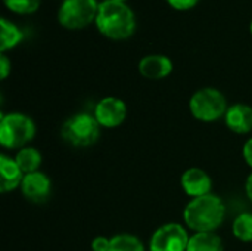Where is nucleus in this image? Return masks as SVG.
I'll return each mask as SVG.
<instances>
[{
    "mask_svg": "<svg viewBox=\"0 0 252 251\" xmlns=\"http://www.w3.org/2000/svg\"><path fill=\"white\" fill-rule=\"evenodd\" d=\"M189 238L182 225L165 223L151 237L149 251H186Z\"/></svg>",
    "mask_w": 252,
    "mask_h": 251,
    "instance_id": "obj_7",
    "label": "nucleus"
},
{
    "mask_svg": "<svg viewBox=\"0 0 252 251\" xmlns=\"http://www.w3.org/2000/svg\"><path fill=\"white\" fill-rule=\"evenodd\" d=\"M15 161L18 163L19 169L22 170L24 175L38 172V167L41 164V154L35 148H22L15 157Z\"/></svg>",
    "mask_w": 252,
    "mask_h": 251,
    "instance_id": "obj_16",
    "label": "nucleus"
},
{
    "mask_svg": "<svg viewBox=\"0 0 252 251\" xmlns=\"http://www.w3.org/2000/svg\"><path fill=\"white\" fill-rule=\"evenodd\" d=\"M170 6H173L177 10H186L193 7L199 0H167Z\"/></svg>",
    "mask_w": 252,
    "mask_h": 251,
    "instance_id": "obj_21",
    "label": "nucleus"
},
{
    "mask_svg": "<svg viewBox=\"0 0 252 251\" xmlns=\"http://www.w3.org/2000/svg\"><path fill=\"white\" fill-rule=\"evenodd\" d=\"M109 244H111V238L96 237L92 241V251H108L109 250Z\"/></svg>",
    "mask_w": 252,
    "mask_h": 251,
    "instance_id": "obj_20",
    "label": "nucleus"
},
{
    "mask_svg": "<svg viewBox=\"0 0 252 251\" xmlns=\"http://www.w3.org/2000/svg\"><path fill=\"white\" fill-rule=\"evenodd\" d=\"M35 136L34 121L21 112L1 114L0 145L7 149H22Z\"/></svg>",
    "mask_w": 252,
    "mask_h": 251,
    "instance_id": "obj_3",
    "label": "nucleus"
},
{
    "mask_svg": "<svg viewBox=\"0 0 252 251\" xmlns=\"http://www.w3.org/2000/svg\"><path fill=\"white\" fill-rule=\"evenodd\" d=\"M24 176L25 175L19 169L15 158H10L6 154L0 155V191L1 192L6 194L21 186Z\"/></svg>",
    "mask_w": 252,
    "mask_h": 251,
    "instance_id": "obj_13",
    "label": "nucleus"
},
{
    "mask_svg": "<svg viewBox=\"0 0 252 251\" xmlns=\"http://www.w3.org/2000/svg\"><path fill=\"white\" fill-rule=\"evenodd\" d=\"M192 115L204 123L217 121L226 115L229 107L224 95L213 87H204L193 93L189 102Z\"/></svg>",
    "mask_w": 252,
    "mask_h": 251,
    "instance_id": "obj_5",
    "label": "nucleus"
},
{
    "mask_svg": "<svg viewBox=\"0 0 252 251\" xmlns=\"http://www.w3.org/2000/svg\"><path fill=\"white\" fill-rule=\"evenodd\" d=\"M173 62L165 55H146L139 62V72L149 80H161L170 75Z\"/></svg>",
    "mask_w": 252,
    "mask_h": 251,
    "instance_id": "obj_11",
    "label": "nucleus"
},
{
    "mask_svg": "<svg viewBox=\"0 0 252 251\" xmlns=\"http://www.w3.org/2000/svg\"><path fill=\"white\" fill-rule=\"evenodd\" d=\"M99 3L96 0H63L58 13L59 22L71 30L83 28L96 19Z\"/></svg>",
    "mask_w": 252,
    "mask_h": 251,
    "instance_id": "obj_6",
    "label": "nucleus"
},
{
    "mask_svg": "<svg viewBox=\"0 0 252 251\" xmlns=\"http://www.w3.org/2000/svg\"><path fill=\"white\" fill-rule=\"evenodd\" d=\"M126 117H127V105L124 104V101L114 96L100 99L94 108V118L97 120L100 127H106V129L118 127L120 124L124 123Z\"/></svg>",
    "mask_w": 252,
    "mask_h": 251,
    "instance_id": "obj_8",
    "label": "nucleus"
},
{
    "mask_svg": "<svg viewBox=\"0 0 252 251\" xmlns=\"http://www.w3.org/2000/svg\"><path fill=\"white\" fill-rule=\"evenodd\" d=\"M242 155H244L245 163L252 169V138L245 142V145L242 148Z\"/></svg>",
    "mask_w": 252,
    "mask_h": 251,
    "instance_id": "obj_23",
    "label": "nucleus"
},
{
    "mask_svg": "<svg viewBox=\"0 0 252 251\" xmlns=\"http://www.w3.org/2000/svg\"><path fill=\"white\" fill-rule=\"evenodd\" d=\"M245 192H247V197L250 198V201L252 203V173L248 176V179H247V183H245Z\"/></svg>",
    "mask_w": 252,
    "mask_h": 251,
    "instance_id": "obj_24",
    "label": "nucleus"
},
{
    "mask_svg": "<svg viewBox=\"0 0 252 251\" xmlns=\"http://www.w3.org/2000/svg\"><path fill=\"white\" fill-rule=\"evenodd\" d=\"M180 182H182V188H183L185 194L192 198H199V197L211 194L213 180L207 172H204L198 167L188 169L182 175Z\"/></svg>",
    "mask_w": 252,
    "mask_h": 251,
    "instance_id": "obj_10",
    "label": "nucleus"
},
{
    "mask_svg": "<svg viewBox=\"0 0 252 251\" xmlns=\"http://www.w3.org/2000/svg\"><path fill=\"white\" fill-rule=\"evenodd\" d=\"M65 142L77 148H86L97 142L100 136V124L94 115L81 112L68 118L61 130Z\"/></svg>",
    "mask_w": 252,
    "mask_h": 251,
    "instance_id": "obj_4",
    "label": "nucleus"
},
{
    "mask_svg": "<svg viewBox=\"0 0 252 251\" xmlns=\"http://www.w3.org/2000/svg\"><path fill=\"white\" fill-rule=\"evenodd\" d=\"M24 34L22 31L10 21H7L6 18L0 19V50L1 53L7 49L15 47L21 40H22Z\"/></svg>",
    "mask_w": 252,
    "mask_h": 251,
    "instance_id": "obj_15",
    "label": "nucleus"
},
{
    "mask_svg": "<svg viewBox=\"0 0 252 251\" xmlns=\"http://www.w3.org/2000/svg\"><path fill=\"white\" fill-rule=\"evenodd\" d=\"M21 191L28 201L34 204H43L50 197L52 183L44 173L34 172L24 176V180L21 183Z\"/></svg>",
    "mask_w": 252,
    "mask_h": 251,
    "instance_id": "obj_9",
    "label": "nucleus"
},
{
    "mask_svg": "<svg viewBox=\"0 0 252 251\" xmlns=\"http://www.w3.org/2000/svg\"><path fill=\"white\" fill-rule=\"evenodd\" d=\"M9 72H10V61L4 53H1L0 55V78L4 80L9 75Z\"/></svg>",
    "mask_w": 252,
    "mask_h": 251,
    "instance_id": "obj_22",
    "label": "nucleus"
},
{
    "mask_svg": "<svg viewBox=\"0 0 252 251\" xmlns=\"http://www.w3.org/2000/svg\"><path fill=\"white\" fill-rule=\"evenodd\" d=\"M117 1H124V0H117Z\"/></svg>",
    "mask_w": 252,
    "mask_h": 251,
    "instance_id": "obj_26",
    "label": "nucleus"
},
{
    "mask_svg": "<svg viewBox=\"0 0 252 251\" xmlns=\"http://www.w3.org/2000/svg\"><path fill=\"white\" fill-rule=\"evenodd\" d=\"M4 3L16 13H31L40 6V0H4Z\"/></svg>",
    "mask_w": 252,
    "mask_h": 251,
    "instance_id": "obj_19",
    "label": "nucleus"
},
{
    "mask_svg": "<svg viewBox=\"0 0 252 251\" xmlns=\"http://www.w3.org/2000/svg\"><path fill=\"white\" fill-rule=\"evenodd\" d=\"M99 31L109 38H127L136 30V16L133 10L117 0H105L99 3V10L94 19Z\"/></svg>",
    "mask_w": 252,
    "mask_h": 251,
    "instance_id": "obj_2",
    "label": "nucleus"
},
{
    "mask_svg": "<svg viewBox=\"0 0 252 251\" xmlns=\"http://www.w3.org/2000/svg\"><path fill=\"white\" fill-rule=\"evenodd\" d=\"M233 235L244 243H252V213L239 215L232 225Z\"/></svg>",
    "mask_w": 252,
    "mask_h": 251,
    "instance_id": "obj_18",
    "label": "nucleus"
},
{
    "mask_svg": "<svg viewBox=\"0 0 252 251\" xmlns=\"http://www.w3.org/2000/svg\"><path fill=\"white\" fill-rule=\"evenodd\" d=\"M226 207L220 197L208 194L193 198L183 212L186 226L195 232H214L224 220Z\"/></svg>",
    "mask_w": 252,
    "mask_h": 251,
    "instance_id": "obj_1",
    "label": "nucleus"
},
{
    "mask_svg": "<svg viewBox=\"0 0 252 251\" xmlns=\"http://www.w3.org/2000/svg\"><path fill=\"white\" fill-rule=\"evenodd\" d=\"M224 121L232 132L245 135L252 130V108L245 104H235L229 107Z\"/></svg>",
    "mask_w": 252,
    "mask_h": 251,
    "instance_id": "obj_12",
    "label": "nucleus"
},
{
    "mask_svg": "<svg viewBox=\"0 0 252 251\" xmlns=\"http://www.w3.org/2000/svg\"><path fill=\"white\" fill-rule=\"evenodd\" d=\"M186 251H224V246L216 232H196L189 238Z\"/></svg>",
    "mask_w": 252,
    "mask_h": 251,
    "instance_id": "obj_14",
    "label": "nucleus"
},
{
    "mask_svg": "<svg viewBox=\"0 0 252 251\" xmlns=\"http://www.w3.org/2000/svg\"><path fill=\"white\" fill-rule=\"evenodd\" d=\"M250 30H251V33H252V21H251V24H250Z\"/></svg>",
    "mask_w": 252,
    "mask_h": 251,
    "instance_id": "obj_25",
    "label": "nucleus"
},
{
    "mask_svg": "<svg viewBox=\"0 0 252 251\" xmlns=\"http://www.w3.org/2000/svg\"><path fill=\"white\" fill-rule=\"evenodd\" d=\"M108 251H145V247L136 235L120 234L111 238Z\"/></svg>",
    "mask_w": 252,
    "mask_h": 251,
    "instance_id": "obj_17",
    "label": "nucleus"
}]
</instances>
